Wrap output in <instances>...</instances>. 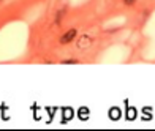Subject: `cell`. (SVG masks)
I'll return each mask as SVG.
<instances>
[{"instance_id": "6", "label": "cell", "mask_w": 155, "mask_h": 131, "mask_svg": "<svg viewBox=\"0 0 155 131\" xmlns=\"http://www.w3.org/2000/svg\"><path fill=\"white\" fill-rule=\"evenodd\" d=\"M127 115H128V119H130V120H133V119H135V109H130Z\"/></svg>"}, {"instance_id": "3", "label": "cell", "mask_w": 155, "mask_h": 131, "mask_svg": "<svg viewBox=\"0 0 155 131\" xmlns=\"http://www.w3.org/2000/svg\"><path fill=\"white\" fill-rule=\"evenodd\" d=\"M108 115H109V119H112V120H119L120 119V111H119L117 107H112V109H109Z\"/></svg>"}, {"instance_id": "1", "label": "cell", "mask_w": 155, "mask_h": 131, "mask_svg": "<svg viewBox=\"0 0 155 131\" xmlns=\"http://www.w3.org/2000/svg\"><path fill=\"white\" fill-rule=\"evenodd\" d=\"M76 37V30L74 29H71V30H68L65 35H63L62 38H60V43L62 44H67V43H70V41H71L73 38Z\"/></svg>"}, {"instance_id": "2", "label": "cell", "mask_w": 155, "mask_h": 131, "mask_svg": "<svg viewBox=\"0 0 155 131\" xmlns=\"http://www.w3.org/2000/svg\"><path fill=\"white\" fill-rule=\"evenodd\" d=\"M90 43H92V40H90V37L84 35V37H81V38H79V41H78V47H79V49H84V47L90 46Z\"/></svg>"}, {"instance_id": "5", "label": "cell", "mask_w": 155, "mask_h": 131, "mask_svg": "<svg viewBox=\"0 0 155 131\" xmlns=\"http://www.w3.org/2000/svg\"><path fill=\"white\" fill-rule=\"evenodd\" d=\"M73 111H71V109H70V107H67V109H63V115H65V117H63V122H68L70 119H71V117H73Z\"/></svg>"}, {"instance_id": "7", "label": "cell", "mask_w": 155, "mask_h": 131, "mask_svg": "<svg viewBox=\"0 0 155 131\" xmlns=\"http://www.w3.org/2000/svg\"><path fill=\"white\" fill-rule=\"evenodd\" d=\"M63 63H78V60H63Z\"/></svg>"}, {"instance_id": "8", "label": "cell", "mask_w": 155, "mask_h": 131, "mask_svg": "<svg viewBox=\"0 0 155 131\" xmlns=\"http://www.w3.org/2000/svg\"><path fill=\"white\" fill-rule=\"evenodd\" d=\"M125 5H133V0H124Z\"/></svg>"}, {"instance_id": "4", "label": "cell", "mask_w": 155, "mask_h": 131, "mask_svg": "<svg viewBox=\"0 0 155 131\" xmlns=\"http://www.w3.org/2000/svg\"><path fill=\"white\" fill-rule=\"evenodd\" d=\"M89 109L87 107H81L79 111H78V117H79L81 120H87V117H89Z\"/></svg>"}]
</instances>
